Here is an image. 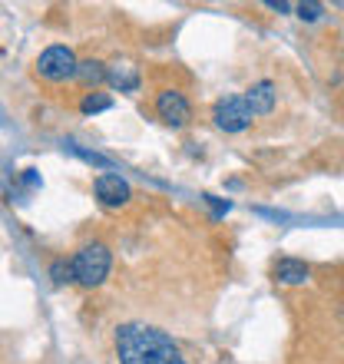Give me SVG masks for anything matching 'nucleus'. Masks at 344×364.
Instances as JSON below:
<instances>
[{"instance_id":"obj_3","label":"nucleus","mask_w":344,"mask_h":364,"mask_svg":"<svg viewBox=\"0 0 344 364\" xmlns=\"http://www.w3.org/2000/svg\"><path fill=\"white\" fill-rule=\"evenodd\" d=\"M77 70L80 63L70 47H47L37 60V73L43 80H50V83H63V80L77 77Z\"/></svg>"},{"instance_id":"obj_12","label":"nucleus","mask_w":344,"mask_h":364,"mask_svg":"<svg viewBox=\"0 0 344 364\" xmlns=\"http://www.w3.org/2000/svg\"><path fill=\"white\" fill-rule=\"evenodd\" d=\"M50 275H53L57 285H63V282H77V275H73V262H53V265H50Z\"/></svg>"},{"instance_id":"obj_15","label":"nucleus","mask_w":344,"mask_h":364,"mask_svg":"<svg viewBox=\"0 0 344 364\" xmlns=\"http://www.w3.org/2000/svg\"><path fill=\"white\" fill-rule=\"evenodd\" d=\"M205 202H209L212 209H215V215H222V212H229V202H222V199H215V196H205Z\"/></svg>"},{"instance_id":"obj_7","label":"nucleus","mask_w":344,"mask_h":364,"mask_svg":"<svg viewBox=\"0 0 344 364\" xmlns=\"http://www.w3.org/2000/svg\"><path fill=\"white\" fill-rule=\"evenodd\" d=\"M245 100H249L255 116H268L275 109V83H272V80H262V83H255V87L245 93Z\"/></svg>"},{"instance_id":"obj_8","label":"nucleus","mask_w":344,"mask_h":364,"mask_svg":"<svg viewBox=\"0 0 344 364\" xmlns=\"http://www.w3.org/2000/svg\"><path fill=\"white\" fill-rule=\"evenodd\" d=\"M109 87H116L119 93H136L139 90V70L133 63H113L109 67Z\"/></svg>"},{"instance_id":"obj_4","label":"nucleus","mask_w":344,"mask_h":364,"mask_svg":"<svg viewBox=\"0 0 344 364\" xmlns=\"http://www.w3.org/2000/svg\"><path fill=\"white\" fill-rule=\"evenodd\" d=\"M252 106L245 96H225V100H219L215 103V109H212V119H215V126L219 129H225V133H242V129H249L252 126Z\"/></svg>"},{"instance_id":"obj_11","label":"nucleus","mask_w":344,"mask_h":364,"mask_svg":"<svg viewBox=\"0 0 344 364\" xmlns=\"http://www.w3.org/2000/svg\"><path fill=\"white\" fill-rule=\"evenodd\" d=\"M113 106V100L106 93H90V96H83V103H80V109H83L86 116H93V113H103V109H109Z\"/></svg>"},{"instance_id":"obj_16","label":"nucleus","mask_w":344,"mask_h":364,"mask_svg":"<svg viewBox=\"0 0 344 364\" xmlns=\"http://www.w3.org/2000/svg\"><path fill=\"white\" fill-rule=\"evenodd\" d=\"M265 4H268V7H272V10H278V14H285V10H288V4H285V0H265Z\"/></svg>"},{"instance_id":"obj_9","label":"nucleus","mask_w":344,"mask_h":364,"mask_svg":"<svg viewBox=\"0 0 344 364\" xmlns=\"http://www.w3.org/2000/svg\"><path fill=\"white\" fill-rule=\"evenodd\" d=\"M275 278L278 282H285V285H301L308 278V265L298 259H281L275 265Z\"/></svg>"},{"instance_id":"obj_1","label":"nucleus","mask_w":344,"mask_h":364,"mask_svg":"<svg viewBox=\"0 0 344 364\" xmlns=\"http://www.w3.org/2000/svg\"><path fill=\"white\" fill-rule=\"evenodd\" d=\"M116 355L119 364H186L172 338L143 321H126L116 328Z\"/></svg>"},{"instance_id":"obj_10","label":"nucleus","mask_w":344,"mask_h":364,"mask_svg":"<svg viewBox=\"0 0 344 364\" xmlns=\"http://www.w3.org/2000/svg\"><path fill=\"white\" fill-rule=\"evenodd\" d=\"M109 77V67H103L100 60H83L77 70V80H83L86 87H96V83H103Z\"/></svg>"},{"instance_id":"obj_13","label":"nucleus","mask_w":344,"mask_h":364,"mask_svg":"<svg viewBox=\"0 0 344 364\" xmlns=\"http://www.w3.org/2000/svg\"><path fill=\"white\" fill-rule=\"evenodd\" d=\"M298 17L301 20H318L321 17V4H311V0H308V4H298Z\"/></svg>"},{"instance_id":"obj_6","label":"nucleus","mask_w":344,"mask_h":364,"mask_svg":"<svg viewBox=\"0 0 344 364\" xmlns=\"http://www.w3.org/2000/svg\"><path fill=\"white\" fill-rule=\"evenodd\" d=\"M96 199L103 202L106 209H119V205H126L129 202V182L123 179V176H116V173H103V176H96Z\"/></svg>"},{"instance_id":"obj_5","label":"nucleus","mask_w":344,"mask_h":364,"mask_svg":"<svg viewBox=\"0 0 344 364\" xmlns=\"http://www.w3.org/2000/svg\"><path fill=\"white\" fill-rule=\"evenodd\" d=\"M156 113H159V119H163L166 126H186L192 116V106L189 100L179 93V90H163V93L156 96Z\"/></svg>"},{"instance_id":"obj_14","label":"nucleus","mask_w":344,"mask_h":364,"mask_svg":"<svg viewBox=\"0 0 344 364\" xmlns=\"http://www.w3.org/2000/svg\"><path fill=\"white\" fill-rule=\"evenodd\" d=\"M80 156H83L86 163H93V166H103V169H109V159H103V156H96V153H86V149H77Z\"/></svg>"},{"instance_id":"obj_2","label":"nucleus","mask_w":344,"mask_h":364,"mask_svg":"<svg viewBox=\"0 0 344 364\" xmlns=\"http://www.w3.org/2000/svg\"><path fill=\"white\" fill-rule=\"evenodd\" d=\"M109 265H113V259H109V249L103 242H90L73 255V275L83 288L103 285L106 275H109Z\"/></svg>"}]
</instances>
